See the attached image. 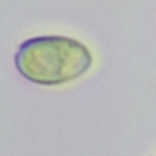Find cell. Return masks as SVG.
Here are the masks:
<instances>
[{
  "instance_id": "cell-1",
  "label": "cell",
  "mask_w": 156,
  "mask_h": 156,
  "mask_svg": "<svg viewBox=\"0 0 156 156\" xmlns=\"http://www.w3.org/2000/svg\"><path fill=\"white\" fill-rule=\"evenodd\" d=\"M93 63L88 48L76 39L45 35L23 41L15 66L27 80L46 87L73 82L87 73Z\"/></svg>"
}]
</instances>
